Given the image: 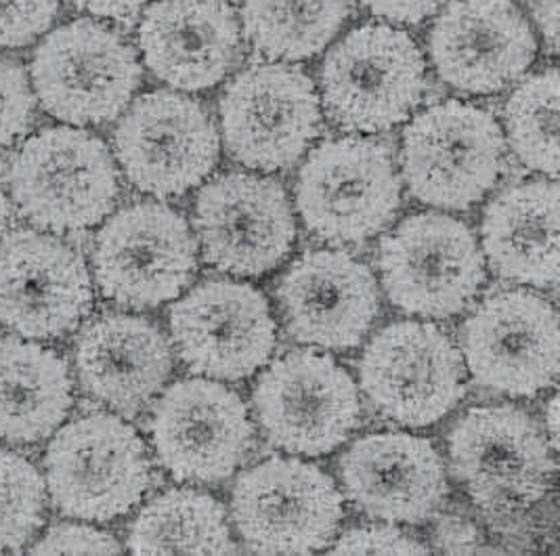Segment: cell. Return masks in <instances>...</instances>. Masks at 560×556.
<instances>
[{
    "label": "cell",
    "mask_w": 560,
    "mask_h": 556,
    "mask_svg": "<svg viewBox=\"0 0 560 556\" xmlns=\"http://www.w3.org/2000/svg\"><path fill=\"white\" fill-rule=\"evenodd\" d=\"M7 181L22 217L49 233L100 225L120 194L118 169L107 146L97 135L72 125L43 128L27 137Z\"/></svg>",
    "instance_id": "6da1fadb"
},
{
    "label": "cell",
    "mask_w": 560,
    "mask_h": 556,
    "mask_svg": "<svg viewBox=\"0 0 560 556\" xmlns=\"http://www.w3.org/2000/svg\"><path fill=\"white\" fill-rule=\"evenodd\" d=\"M141 78L143 68L127 38L95 20H74L49 30L30 61L36 102L72 127L116 120Z\"/></svg>",
    "instance_id": "7a4b0ae2"
},
{
    "label": "cell",
    "mask_w": 560,
    "mask_h": 556,
    "mask_svg": "<svg viewBox=\"0 0 560 556\" xmlns=\"http://www.w3.org/2000/svg\"><path fill=\"white\" fill-rule=\"evenodd\" d=\"M45 475L61 514L105 523L143 500L152 485V464L137 430L114 414L93 412L52 435Z\"/></svg>",
    "instance_id": "3957f363"
},
{
    "label": "cell",
    "mask_w": 560,
    "mask_h": 556,
    "mask_svg": "<svg viewBox=\"0 0 560 556\" xmlns=\"http://www.w3.org/2000/svg\"><path fill=\"white\" fill-rule=\"evenodd\" d=\"M504 152V132L487 109L450 100L427 107L409 123L401 173L416 200L466 210L498 183Z\"/></svg>",
    "instance_id": "277c9868"
},
{
    "label": "cell",
    "mask_w": 560,
    "mask_h": 556,
    "mask_svg": "<svg viewBox=\"0 0 560 556\" xmlns=\"http://www.w3.org/2000/svg\"><path fill=\"white\" fill-rule=\"evenodd\" d=\"M424 77V55L408 32L365 24L331 47L319 84L326 112L338 127L383 132L416 109Z\"/></svg>",
    "instance_id": "5b68a950"
},
{
    "label": "cell",
    "mask_w": 560,
    "mask_h": 556,
    "mask_svg": "<svg viewBox=\"0 0 560 556\" xmlns=\"http://www.w3.org/2000/svg\"><path fill=\"white\" fill-rule=\"evenodd\" d=\"M401 204V178L378 139L340 137L308 153L296 206L308 231L331 244H357L381 233Z\"/></svg>",
    "instance_id": "8992f818"
},
{
    "label": "cell",
    "mask_w": 560,
    "mask_h": 556,
    "mask_svg": "<svg viewBox=\"0 0 560 556\" xmlns=\"http://www.w3.org/2000/svg\"><path fill=\"white\" fill-rule=\"evenodd\" d=\"M103 297L127 309L175 301L198 271V246L187 221L160 202H135L112 215L93 248Z\"/></svg>",
    "instance_id": "52a82bcc"
},
{
    "label": "cell",
    "mask_w": 560,
    "mask_h": 556,
    "mask_svg": "<svg viewBox=\"0 0 560 556\" xmlns=\"http://www.w3.org/2000/svg\"><path fill=\"white\" fill-rule=\"evenodd\" d=\"M231 512L248 551L308 555L330 544L345 508L336 483L319 466L271 457L237 479Z\"/></svg>",
    "instance_id": "ba28073f"
},
{
    "label": "cell",
    "mask_w": 560,
    "mask_h": 556,
    "mask_svg": "<svg viewBox=\"0 0 560 556\" xmlns=\"http://www.w3.org/2000/svg\"><path fill=\"white\" fill-rule=\"evenodd\" d=\"M388 301L422 317L464 311L485 281V258L470 228L441 212L408 217L378 251Z\"/></svg>",
    "instance_id": "9c48e42d"
},
{
    "label": "cell",
    "mask_w": 560,
    "mask_h": 556,
    "mask_svg": "<svg viewBox=\"0 0 560 556\" xmlns=\"http://www.w3.org/2000/svg\"><path fill=\"white\" fill-rule=\"evenodd\" d=\"M552 452L532 416L512 405L475 407L450 432L454 477L491 512L539 502L557 475Z\"/></svg>",
    "instance_id": "30bf717a"
},
{
    "label": "cell",
    "mask_w": 560,
    "mask_h": 556,
    "mask_svg": "<svg viewBox=\"0 0 560 556\" xmlns=\"http://www.w3.org/2000/svg\"><path fill=\"white\" fill-rule=\"evenodd\" d=\"M219 112L228 153L262 173L292 166L322 127L313 80L288 63H256L240 72Z\"/></svg>",
    "instance_id": "8fae6325"
},
{
    "label": "cell",
    "mask_w": 560,
    "mask_h": 556,
    "mask_svg": "<svg viewBox=\"0 0 560 556\" xmlns=\"http://www.w3.org/2000/svg\"><path fill=\"white\" fill-rule=\"evenodd\" d=\"M361 386L384 418L411 429L429 427L464 397V359L433 324L395 322L365 347Z\"/></svg>",
    "instance_id": "7c38bea8"
},
{
    "label": "cell",
    "mask_w": 560,
    "mask_h": 556,
    "mask_svg": "<svg viewBox=\"0 0 560 556\" xmlns=\"http://www.w3.org/2000/svg\"><path fill=\"white\" fill-rule=\"evenodd\" d=\"M253 399L262 432L290 454H330L361 418L355 380L317 351L281 355L260 374Z\"/></svg>",
    "instance_id": "4fadbf2b"
},
{
    "label": "cell",
    "mask_w": 560,
    "mask_h": 556,
    "mask_svg": "<svg viewBox=\"0 0 560 556\" xmlns=\"http://www.w3.org/2000/svg\"><path fill=\"white\" fill-rule=\"evenodd\" d=\"M114 153L137 189L175 198L212 173L219 132L200 103L173 91H153L135 100L120 118Z\"/></svg>",
    "instance_id": "5bb4252c"
},
{
    "label": "cell",
    "mask_w": 560,
    "mask_h": 556,
    "mask_svg": "<svg viewBox=\"0 0 560 556\" xmlns=\"http://www.w3.org/2000/svg\"><path fill=\"white\" fill-rule=\"evenodd\" d=\"M462 354L485 389L532 397L559 377V315L529 290L489 294L462 328Z\"/></svg>",
    "instance_id": "9a60e30c"
},
{
    "label": "cell",
    "mask_w": 560,
    "mask_h": 556,
    "mask_svg": "<svg viewBox=\"0 0 560 556\" xmlns=\"http://www.w3.org/2000/svg\"><path fill=\"white\" fill-rule=\"evenodd\" d=\"M93 309L84 258L51 233L18 229L0 238V324L30 340L61 338Z\"/></svg>",
    "instance_id": "2e32d148"
},
{
    "label": "cell",
    "mask_w": 560,
    "mask_h": 556,
    "mask_svg": "<svg viewBox=\"0 0 560 556\" xmlns=\"http://www.w3.org/2000/svg\"><path fill=\"white\" fill-rule=\"evenodd\" d=\"M253 439L248 407L214 380H178L153 407V450L177 480L228 479L250 454Z\"/></svg>",
    "instance_id": "e0dca14e"
},
{
    "label": "cell",
    "mask_w": 560,
    "mask_h": 556,
    "mask_svg": "<svg viewBox=\"0 0 560 556\" xmlns=\"http://www.w3.org/2000/svg\"><path fill=\"white\" fill-rule=\"evenodd\" d=\"M171 334L180 361L194 374L242 380L267 363L278 328L255 286L210 279L171 309Z\"/></svg>",
    "instance_id": "ac0fdd59"
},
{
    "label": "cell",
    "mask_w": 560,
    "mask_h": 556,
    "mask_svg": "<svg viewBox=\"0 0 560 556\" xmlns=\"http://www.w3.org/2000/svg\"><path fill=\"white\" fill-rule=\"evenodd\" d=\"M194 223L206 260L240 278L276 269L296 238L283 187L250 173H225L206 183Z\"/></svg>",
    "instance_id": "d6986e66"
},
{
    "label": "cell",
    "mask_w": 560,
    "mask_h": 556,
    "mask_svg": "<svg viewBox=\"0 0 560 556\" xmlns=\"http://www.w3.org/2000/svg\"><path fill=\"white\" fill-rule=\"evenodd\" d=\"M436 74L470 95L510 86L534 63L537 43L512 0H450L431 30Z\"/></svg>",
    "instance_id": "ffe728a7"
},
{
    "label": "cell",
    "mask_w": 560,
    "mask_h": 556,
    "mask_svg": "<svg viewBox=\"0 0 560 556\" xmlns=\"http://www.w3.org/2000/svg\"><path fill=\"white\" fill-rule=\"evenodd\" d=\"M278 301L288 332L324 349L357 347L381 311L372 271L345 251H311L294 260Z\"/></svg>",
    "instance_id": "44dd1931"
},
{
    "label": "cell",
    "mask_w": 560,
    "mask_h": 556,
    "mask_svg": "<svg viewBox=\"0 0 560 556\" xmlns=\"http://www.w3.org/2000/svg\"><path fill=\"white\" fill-rule=\"evenodd\" d=\"M353 505L386 523H422L445 502L447 479L431 441L408 432H374L340 460Z\"/></svg>",
    "instance_id": "7402d4cb"
},
{
    "label": "cell",
    "mask_w": 560,
    "mask_h": 556,
    "mask_svg": "<svg viewBox=\"0 0 560 556\" xmlns=\"http://www.w3.org/2000/svg\"><path fill=\"white\" fill-rule=\"evenodd\" d=\"M137 40L153 77L178 91H205L230 74L242 34L228 0H153Z\"/></svg>",
    "instance_id": "603a6c76"
},
{
    "label": "cell",
    "mask_w": 560,
    "mask_h": 556,
    "mask_svg": "<svg viewBox=\"0 0 560 556\" xmlns=\"http://www.w3.org/2000/svg\"><path fill=\"white\" fill-rule=\"evenodd\" d=\"M74 359L84 393L122 414L139 412L173 370L164 334L127 313H105L89 322L78 336Z\"/></svg>",
    "instance_id": "cb8c5ba5"
},
{
    "label": "cell",
    "mask_w": 560,
    "mask_h": 556,
    "mask_svg": "<svg viewBox=\"0 0 560 556\" xmlns=\"http://www.w3.org/2000/svg\"><path fill=\"white\" fill-rule=\"evenodd\" d=\"M483 253L498 276L535 288L559 283V185H512L485 208Z\"/></svg>",
    "instance_id": "d4e9b609"
},
{
    "label": "cell",
    "mask_w": 560,
    "mask_h": 556,
    "mask_svg": "<svg viewBox=\"0 0 560 556\" xmlns=\"http://www.w3.org/2000/svg\"><path fill=\"white\" fill-rule=\"evenodd\" d=\"M74 404L66 359L36 340L0 338V441L32 445L61 427Z\"/></svg>",
    "instance_id": "484cf974"
},
{
    "label": "cell",
    "mask_w": 560,
    "mask_h": 556,
    "mask_svg": "<svg viewBox=\"0 0 560 556\" xmlns=\"http://www.w3.org/2000/svg\"><path fill=\"white\" fill-rule=\"evenodd\" d=\"M135 555L235 553L223 506L196 489H171L141 510L128 531Z\"/></svg>",
    "instance_id": "4316f807"
},
{
    "label": "cell",
    "mask_w": 560,
    "mask_h": 556,
    "mask_svg": "<svg viewBox=\"0 0 560 556\" xmlns=\"http://www.w3.org/2000/svg\"><path fill=\"white\" fill-rule=\"evenodd\" d=\"M351 15V0H244V34L267 59L324 51Z\"/></svg>",
    "instance_id": "83f0119b"
},
{
    "label": "cell",
    "mask_w": 560,
    "mask_h": 556,
    "mask_svg": "<svg viewBox=\"0 0 560 556\" xmlns=\"http://www.w3.org/2000/svg\"><path fill=\"white\" fill-rule=\"evenodd\" d=\"M510 148L523 166L559 175V70L550 66L544 72L525 78L510 95L506 109Z\"/></svg>",
    "instance_id": "f1b7e54d"
},
{
    "label": "cell",
    "mask_w": 560,
    "mask_h": 556,
    "mask_svg": "<svg viewBox=\"0 0 560 556\" xmlns=\"http://www.w3.org/2000/svg\"><path fill=\"white\" fill-rule=\"evenodd\" d=\"M47 485L38 468L0 448V553L22 551L45 521Z\"/></svg>",
    "instance_id": "f546056e"
},
{
    "label": "cell",
    "mask_w": 560,
    "mask_h": 556,
    "mask_svg": "<svg viewBox=\"0 0 560 556\" xmlns=\"http://www.w3.org/2000/svg\"><path fill=\"white\" fill-rule=\"evenodd\" d=\"M36 97L26 68L0 53V148L13 146L30 130Z\"/></svg>",
    "instance_id": "4dcf8cb0"
},
{
    "label": "cell",
    "mask_w": 560,
    "mask_h": 556,
    "mask_svg": "<svg viewBox=\"0 0 560 556\" xmlns=\"http://www.w3.org/2000/svg\"><path fill=\"white\" fill-rule=\"evenodd\" d=\"M59 0H0V49H24L51 30Z\"/></svg>",
    "instance_id": "1f68e13d"
},
{
    "label": "cell",
    "mask_w": 560,
    "mask_h": 556,
    "mask_svg": "<svg viewBox=\"0 0 560 556\" xmlns=\"http://www.w3.org/2000/svg\"><path fill=\"white\" fill-rule=\"evenodd\" d=\"M36 555H118L122 553L120 542L107 531L82 525V523H59L47 531L36 546Z\"/></svg>",
    "instance_id": "d6a6232c"
},
{
    "label": "cell",
    "mask_w": 560,
    "mask_h": 556,
    "mask_svg": "<svg viewBox=\"0 0 560 556\" xmlns=\"http://www.w3.org/2000/svg\"><path fill=\"white\" fill-rule=\"evenodd\" d=\"M334 555H427L429 548L390 525L355 528L338 537Z\"/></svg>",
    "instance_id": "836d02e7"
},
{
    "label": "cell",
    "mask_w": 560,
    "mask_h": 556,
    "mask_svg": "<svg viewBox=\"0 0 560 556\" xmlns=\"http://www.w3.org/2000/svg\"><path fill=\"white\" fill-rule=\"evenodd\" d=\"M445 0H361L376 18L393 24H420L434 15Z\"/></svg>",
    "instance_id": "e575fe53"
},
{
    "label": "cell",
    "mask_w": 560,
    "mask_h": 556,
    "mask_svg": "<svg viewBox=\"0 0 560 556\" xmlns=\"http://www.w3.org/2000/svg\"><path fill=\"white\" fill-rule=\"evenodd\" d=\"M436 551L445 553H472L479 548L481 540L477 530L458 517H445L436 523L434 530Z\"/></svg>",
    "instance_id": "d590c367"
},
{
    "label": "cell",
    "mask_w": 560,
    "mask_h": 556,
    "mask_svg": "<svg viewBox=\"0 0 560 556\" xmlns=\"http://www.w3.org/2000/svg\"><path fill=\"white\" fill-rule=\"evenodd\" d=\"M70 4L97 20L128 22L148 4V0H70Z\"/></svg>",
    "instance_id": "8d00e7d4"
},
{
    "label": "cell",
    "mask_w": 560,
    "mask_h": 556,
    "mask_svg": "<svg viewBox=\"0 0 560 556\" xmlns=\"http://www.w3.org/2000/svg\"><path fill=\"white\" fill-rule=\"evenodd\" d=\"M535 24L544 36L546 51L557 55L559 51V0H532Z\"/></svg>",
    "instance_id": "74e56055"
},
{
    "label": "cell",
    "mask_w": 560,
    "mask_h": 556,
    "mask_svg": "<svg viewBox=\"0 0 560 556\" xmlns=\"http://www.w3.org/2000/svg\"><path fill=\"white\" fill-rule=\"evenodd\" d=\"M544 418H546V430H548V443L557 452L559 450V397L557 395L548 402Z\"/></svg>",
    "instance_id": "f35d334b"
},
{
    "label": "cell",
    "mask_w": 560,
    "mask_h": 556,
    "mask_svg": "<svg viewBox=\"0 0 560 556\" xmlns=\"http://www.w3.org/2000/svg\"><path fill=\"white\" fill-rule=\"evenodd\" d=\"M7 185L9 181L4 178V171H2V164H0V238L7 233L9 223H11V215H13V206H11V194L7 192Z\"/></svg>",
    "instance_id": "ab89813d"
}]
</instances>
